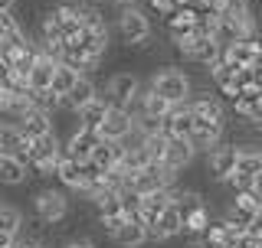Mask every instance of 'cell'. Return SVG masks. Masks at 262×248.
Returning <instances> with one entry per match:
<instances>
[{
  "mask_svg": "<svg viewBox=\"0 0 262 248\" xmlns=\"http://www.w3.org/2000/svg\"><path fill=\"white\" fill-rule=\"evenodd\" d=\"M118 154H121V144L118 140H105V137H98L95 144H92V151H89V163L102 173V170H108L115 160H118Z\"/></svg>",
  "mask_w": 262,
  "mask_h": 248,
  "instance_id": "obj_18",
  "label": "cell"
},
{
  "mask_svg": "<svg viewBox=\"0 0 262 248\" xmlns=\"http://www.w3.org/2000/svg\"><path fill=\"white\" fill-rule=\"evenodd\" d=\"M223 56L233 65H259V59H262L256 36H243V39H236V43L223 46Z\"/></svg>",
  "mask_w": 262,
  "mask_h": 248,
  "instance_id": "obj_12",
  "label": "cell"
},
{
  "mask_svg": "<svg viewBox=\"0 0 262 248\" xmlns=\"http://www.w3.org/2000/svg\"><path fill=\"white\" fill-rule=\"evenodd\" d=\"M79 76H82L79 69H72L69 62L56 59V69H53V79H49V88H53V92L62 98V95H66V92H69V88H72V82H76Z\"/></svg>",
  "mask_w": 262,
  "mask_h": 248,
  "instance_id": "obj_20",
  "label": "cell"
},
{
  "mask_svg": "<svg viewBox=\"0 0 262 248\" xmlns=\"http://www.w3.org/2000/svg\"><path fill=\"white\" fill-rule=\"evenodd\" d=\"M92 203H95V209H98V219H108V216H125V212H121L118 189H108V186H105V189L95 196Z\"/></svg>",
  "mask_w": 262,
  "mask_h": 248,
  "instance_id": "obj_23",
  "label": "cell"
},
{
  "mask_svg": "<svg viewBox=\"0 0 262 248\" xmlns=\"http://www.w3.org/2000/svg\"><path fill=\"white\" fill-rule=\"evenodd\" d=\"M147 4H151V10L158 16H167L170 10H174V0H147Z\"/></svg>",
  "mask_w": 262,
  "mask_h": 248,
  "instance_id": "obj_29",
  "label": "cell"
},
{
  "mask_svg": "<svg viewBox=\"0 0 262 248\" xmlns=\"http://www.w3.org/2000/svg\"><path fill=\"white\" fill-rule=\"evenodd\" d=\"M105 108H108V102H105V98H98V95H95L89 105H82V108L76 111V114H79V128L95 131L98 121H102V114H105Z\"/></svg>",
  "mask_w": 262,
  "mask_h": 248,
  "instance_id": "obj_22",
  "label": "cell"
},
{
  "mask_svg": "<svg viewBox=\"0 0 262 248\" xmlns=\"http://www.w3.org/2000/svg\"><path fill=\"white\" fill-rule=\"evenodd\" d=\"M23 180H27V160L10 157V154L0 157V183L4 186H20Z\"/></svg>",
  "mask_w": 262,
  "mask_h": 248,
  "instance_id": "obj_19",
  "label": "cell"
},
{
  "mask_svg": "<svg viewBox=\"0 0 262 248\" xmlns=\"http://www.w3.org/2000/svg\"><path fill=\"white\" fill-rule=\"evenodd\" d=\"M223 128H226V124L193 121V128H190V134H187V140L193 144V151H210V147H216L220 140H223Z\"/></svg>",
  "mask_w": 262,
  "mask_h": 248,
  "instance_id": "obj_14",
  "label": "cell"
},
{
  "mask_svg": "<svg viewBox=\"0 0 262 248\" xmlns=\"http://www.w3.org/2000/svg\"><path fill=\"white\" fill-rule=\"evenodd\" d=\"M23 30L20 27V20H16L13 16V10H0V43H4V39H16V36H23Z\"/></svg>",
  "mask_w": 262,
  "mask_h": 248,
  "instance_id": "obj_26",
  "label": "cell"
},
{
  "mask_svg": "<svg viewBox=\"0 0 262 248\" xmlns=\"http://www.w3.org/2000/svg\"><path fill=\"white\" fill-rule=\"evenodd\" d=\"M115 245H121V248H138V245H144L147 242V235H144V226L138 219H131V216H125L118 222V229L108 235Z\"/></svg>",
  "mask_w": 262,
  "mask_h": 248,
  "instance_id": "obj_15",
  "label": "cell"
},
{
  "mask_svg": "<svg viewBox=\"0 0 262 248\" xmlns=\"http://www.w3.org/2000/svg\"><path fill=\"white\" fill-rule=\"evenodd\" d=\"M66 248H95L92 242H89V238H76V242H69Z\"/></svg>",
  "mask_w": 262,
  "mask_h": 248,
  "instance_id": "obj_30",
  "label": "cell"
},
{
  "mask_svg": "<svg viewBox=\"0 0 262 248\" xmlns=\"http://www.w3.org/2000/svg\"><path fill=\"white\" fill-rule=\"evenodd\" d=\"M20 226H23V212L16 209V206H4V203H0V232L16 235Z\"/></svg>",
  "mask_w": 262,
  "mask_h": 248,
  "instance_id": "obj_24",
  "label": "cell"
},
{
  "mask_svg": "<svg viewBox=\"0 0 262 248\" xmlns=\"http://www.w3.org/2000/svg\"><path fill=\"white\" fill-rule=\"evenodd\" d=\"M177 46H180V53H184L190 62H203V65L216 62L220 56H223V46H220L216 39H213V36H196V33L184 36Z\"/></svg>",
  "mask_w": 262,
  "mask_h": 248,
  "instance_id": "obj_5",
  "label": "cell"
},
{
  "mask_svg": "<svg viewBox=\"0 0 262 248\" xmlns=\"http://www.w3.org/2000/svg\"><path fill=\"white\" fill-rule=\"evenodd\" d=\"M190 114H193V121H207V124H226V111H223V105H220L216 98H210V95H200V98H193V102H190Z\"/></svg>",
  "mask_w": 262,
  "mask_h": 248,
  "instance_id": "obj_16",
  "label": "cell"
},
{
  "mask_svg": "<svg viewBox=\"0 0 262 248\" xmlns=\"http://www.w3.org/2000/svg\"><path fill=\"white\" fill-rule=\"evenodd\" d=\"M95 95H98L95 82L89 79L85 72H82V76H79L76 82H72V88H69V92L62 95V105H59V108H66V111H79L82 105H89V102H92Z\"/></svg>",
  "mask_w": 262,
  "mask_h": 248,
  "instance_id": "obj_10",
  "label": "cell"
},
{
  "mask_svg": "<svg viewBox=\"0 0 262 248\" xmlns=\"http://www.w3.org/2000/svg\"><path fill=\"white\" fill-rule=\"evenodd\" d=\"M138 85H141V82H138V76H131V72H118V76H112V79H108V92H105V102L128 108V102L135 98Z\"/></svg>",
  "mask_w": 262,
  "mask_h": 248,
  "instance_id": "obj_8",
  "label": "cell"
},
{
  "mask_svg": "<svg viewBox=\"0 0 262 248\" xmlns=\"http://www.w3.org/2000/svg\"><path fill=\"white\" fill-rule=\"evenodd\" d=\"M174 7H193V0H174Z\"/></svg>",
  "mask_w": 262,
  "mask_h": 248,
  "instance_id": "obj_34",
  "label": "cell"
},
{
  "mask_svg": "<svg viewBox=\"0 0 262 248\" xmlns=\"http://www.w3.org/2000/svg\"><path fill=\"white\" fill-rule=\"evenodd\" d=\"M151 92H158L161 98H167L170 105H177V102H187L190 98V79H187V72H180V69H161L158 76L151 79Z\"/></svg>",
  "mask_w": 262,
  "mask_h": 248,
  "instance_id": "obj_2",
  "label": "cell"
},
{
  "mask_svg": "<svg viewBox=\"0 0 262 248\" xmlns=\"http://www.w3.org/2000/svg\"><path fill=\"white\" fill-rule=\"evenodd\" d=\"M233 170H239V173H262V154H259V147H252V144L236 147Z\"/></svg>",
  "mask_w": 262,
  "mask_h": 248,
  "instance_id": "obj_21",
  "label": "cell"
},
{
  "mask_svg": "<svg viewBox=\"0 0 262 248\" xmlns=\"http://www.w3.org/2000/svg\"><path fill=\"white\" fill-rule=\"evenodd\" d=\"M0 10H13V0H0Z\"/></svg>",
  "mask_w": 262,
  "mask_h": 248,
  "instance_id": "obj_33",
  "label": "cell"
},
{
  "mask_svg": "<svg viewBox=\"0 0 262 248\" xmlns=\"http://www.w3.org/2000/svg\"><path fill=\"white\" fill-rule=\"evenodd\" d=\"M233 157H236V147H226V144L210 147V151H207V170H210V177L226 180V173L233 170Z\"/></svg>",
  "mask_w": 262,
  "mask_h": 248,
  "instance_id": "obj_17",
  "label": "cell"
},
{
  "mask_svg": "<svg viewBox=\"0 0 262 248\" xmlns=\"http://www.w3.org/2000/svg\"><path fill=\"white\" fill-rule=\"evenodd\" d=\"M226 183L233 186V193H239V189H259V173H239V170H229V173H226Z\"/></svg>",
  "mask_w": 262,
  "mask_h": 248,
  "instance_id": "obj_28",
  "label": "cell"
},
{
  "mask_svg": "<svg viewBox=\"0 0 262 248\" xmlns=\"http://www.w3.org/2000/svg\"><path fill=\"white\" fill-rule=\"evenodd\" d=\"M10 248H43V245H39V242H16V238H13Z\"/></svg>",
  "mask_w": 262,
  "mask_h": 248,
  "instance_id": "obj_31",
  "label": "cell"
},
{
  "mask_svg": "<svg viewBox=\"0 0 262 248\" xmlns=\"http://www.w3.org/2000/svg\"><path fill=\"white\" fill-rule=\"evenodd\" d=\"M13 238H16V235H7V232H0V248H10V245H13Z\"/></svg>",
  "mask_w": 262,
  "mask_h": 248,
  "instance_id": "obj_32",
  "label": "cell"
},
{
  "mask_svg": "<svg viewBox=\"0 0 262 248\" xmlns=\"http://www.w3.org/2000/svg\"><path fill=\"white\" fill-rule=\"evenodd\" d=\"M135 131L138 134H164V118H158V114H144V111H138L135 114Z\"/></svg>",
  "mask_w": 262,
  "mask_h": 248,
  "instance_id": "obj_25",
  "label": "cell"
},
{
  "mask_svg": "<svg viewBox=\"0 0 262 248\" xmlns=\"http://www.w3.org/2000/svg\"><path fill=\"white\" fill-rule=\"evenodd\" d=\"M33 212H36L39 222H59L69 212V200H66V193H59V189H43L33 200Z\"/></svg>",
  "mask_w": 262,
  "mask_h": 248,
  "instance_id": "obj_6",
  "label": "cell"
},
{
  "mask_svg": "<svg viewBox=\"0 0 262 248\" xmlns=\"http://www.w3.org/2000/svg\"><path fill=\"white\" fill-rule=\"evenodd\" d=\"M233 108H236V114H243L246 121L256 124V121L262 118V88H259V85L239 88V92L233 95Z\"/></svg>",
  "mask_w": 262,
  "mask_h": 248,
  "instance_id": "obj_9",
  "label": "cell"
},
{
  "mask_svg": "<svg viewBox=\"0 0 262 248\" xmlns=\"http://www.w3.org/2000/svg\"><path fill=\"white\" fill-rule=\"evenodd\" d=\"M131 128H135L131 111L121 108V105H108V108H105V114H102V121H98V128H95V134L105 137V140H121Z\"/></svg>",
  "mask_w": 262,
  "mask_h": 248,
  "instance_id": "obj_4",
  "label": "cell"
},
{
  "mask_svg": "<svg viewBox=\"0 0 262 248\" xmlns=\"http://www.w3.org/2000/svg\"><path fill=\"white\" fill-rule=\"evenodd\" d=\"M59 157H62V144H59V137H56V131L30 137V144H27V163L30 167H36L39 173H53L56 163H59Z\"/></svg>",
  "mask_w": 262,
  "mask_h": 248,
  "instance_id": "obj_1",
  "label": "cell"
},
{
  "mask_svg": "<svg viewBox=\"0 0 262 248\" xmlns=\"http://www.w3.org/2000/svg\"><path fill=\"white\" fill-rule=\"evenodd\" d=\"M16 131H20L23 137H39V134H49L53 131V114L39 111V108H27L23 111V118L16 121Z\"/></svg>",
  "mask_w": 262,
  "mask_h": 248,
  "instance_id": "obj_13",
  "label": "cell"
},
{
  "mask_svg": "<svg viewBox=\"0 0 262 248\" xmlns=\"http://www.w3.org/2000/svg\"><path fill=\"white\" fill-rule=\"evenodd\" d=\"M193 157H196V151H193V144L187 137H170L167 134V144H164V157H161V163L167 170H174V173H180L184 167H190L193 163Z\"/></svg>",
  "mask_w": 262,
  "mask_h": 248,
  "instance_id": "obj_7",
  "label": "cell"
},
{
  "mask_svg": "<svg viewBox=\"0 0 262 248\" xmlns=\"http://www.w3.org/2000/svg\"><path fill=\"white\" fill-rule=\"evenodd\" d=\"M95 140H98L95 131L76 128V131H72V137L62 144V157H69V160H76V163H85V160H89V151H92Z\"/></svg>",
  "mask_w": 262,
  "mask_h": 248,
  "instance_id": "obj_11",
  "label": "cell"
},
{
  "mask_svg": "<svg viewBox=\"0 0 262 248\" xmlns=\"http://www.w3.org/2000/svg\"><path fill=\"white\" fill-rule=\"evenodd\" d=\"M207 226H210V209L207 206H200V209H193L190 216H184V232H190V235H200Z\"/></svg>",
  "mask_w": 262,
  "mask_h": 248,
  "instance_id": "obj_27",
  "label": "cell"
},
{
  "mask_svg": "<svg viewBox=\"0 0 262 248\" xmlns=\"http://www.w3.org/2000/svg\"><path fill=\"white\" fill-rule=\"evenodd\" d=\"M112 4H118V7H128V4H138V0H112Z\"/></svg>",
  "mask_w": 262,
  "mask_h": 248,
  "instance_id": "obj_35",
  "label": "cell"
},
{
  "mask_svg": "<svg viewBox=\"0 0 262 248\" xmlns=\"http://www.w3.org/2000/svg\"><path fill=\"white\" fill-rule=\"evenodd\" d=\"M118 33L125 43H147L151 39V20H147L144 10H138L135 4L121 7L118 13Z\"/></svg>",
  "mask_w": 262,
  "mask_h": 248,
  "instance_id": "obj_3",
  "label": "cell"
}]
</instances>
